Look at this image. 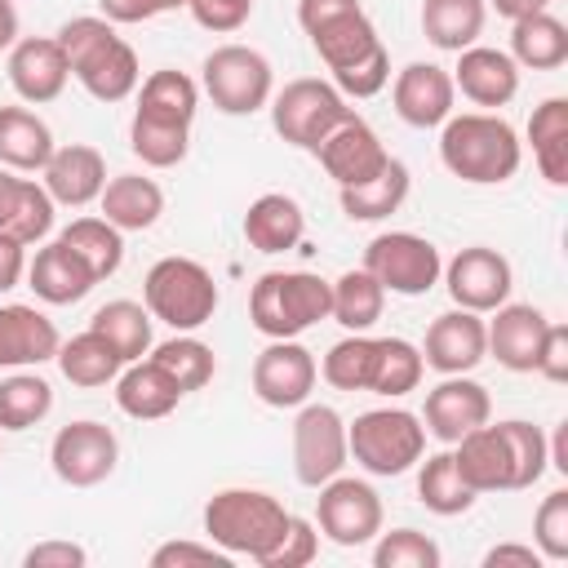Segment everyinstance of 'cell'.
Listing matches in <instances>:
<instances>
[{"instance_id": "20", "label": "cell", "mask_w": 568, "mask_h": 568, "mask_svg": "<svg viewBox=\"0 0 568 568\" xmlns=\"http://www.w3.org/2000/svg\"><path fill=\"white\" fill-rule=\"evenodd\" d=\"M390 98H395V115H399L404 124H413V129H435V124H444V120L453 115L457 89H453V75H448L444 67H435V62H408V67L395 75Z\"/></svg>"}, {"instance_id": "40", "label": "cell", "mask_w": 568, "mask_h": 568, "mask_svg": "<svg viewBox=\"0 0 568 568\" xmlns=\"http://www.w3.org/2000/svg\"><path fill=\"white\" fill-rule=\"evenodd\" d=\"M89 328L102 333V337L115 346V355H120L124 364H129V359H142V355L151 351V311H146L142 302H129V297L106 302V306L93 311Z\"/></svg>"}, {"instance_id": "31", "label": "cell", "mask_w": 568, "mask_h": 568, "mask_svg": "<svg viewBox=\"0 0 568 568\" xmlns=\"http://www.w3.org/2000/svg\"><path fill=\"white\" fill-rule=\"evenodd\" d=\"M337 191H342V213L351 222H382L408 200V164L390 155L382 173H373L359 186H337Z\"/></svg>"}, {"instance_id": "60", "label": "cell", "mask_w": 568, "mask_h": 568, "mask_svg": "<svg viewBox=\"0 0 568 568\" xmlns=\"http://www.w3.org/2000/svg\"><path fill=\"white\" fill-rule=\"evenodd\" d=\"M18 40V9L13 0H0V49H13Z\"/></svg>"}, {"instance_id": "61", "label": "cell", "mask_w": 568, "mask_h": 568, "mask_svg": "<svg viewBox=\"0 0 568 568\" xmlns=\"http://www.w3.org/2000/svg\"><path fill=\"white\" fill-rule=\"evenodd\" d=\"M546 448H550V466L555 470H568V422L546 439Z\"/></svg>"}, {"instance_id": "35", "label": "cell", "mask_w": 568, "mask_h": 568, "mask_svg": "<svg viewBox=\"0 0 568 568\" xmlns=\"http://www.w3.org/2000/svg\"><path fill=\"white\" fill-rule=\"evenodd\" d=\"M528 142L541 178L550 186H568V102L564 98H546L541 106H532Z\"/></svg>"}, {"instance_id": "18", "label": "cell", "mask_w": 568, "mask_h": 568, "mask_svg": "<svg viewBox=\"0 0 568 568\" xmlns=\"http://www.w3.org/2000/svg\"><path fill=\"white\" fill-rule=\"evenodd\" d=\"M488 355V328L475 311H444L430 320L426 342H422V359L426 368L453 377V373H470L479 359Z\"/></svg>"}, {"instance_id": "56", "label": "cell", "mask_w": 568, "mask_h": 568, "mask_svg": "<svg viewBox=\"0 0 568 568\" xmlns=\"http://www.w3.org/2000/svg\"><path fill=\"white\" fill-rule=\"evenodd\" d=\"M537 568L541 564V550L537 546H519V541H501L484 555V568Z\"/></svg>"}, {"instance_id": "33", "label": "cell", "mask_w": 568, "mask_h": 568, "mask_svg": "<svg viewBox=\"0 0 568 568\" xmlns=\"http://www.w3.org/2000/svg\"><path fill=\"white\" fill-rule=\"evenodd\" d=\"M510 58L515 67H532V71H555L568 62V27L559 18L528 13L519 22H510Z\"/></svg>"}, {"instance_id": "58", "label": "cell", "mask_w": 568, "mask_h": 568, "mask_svg": "<svg viewBox=\"0 0 568 568\" xmlns=\"http://www.w3.org/2000/svg\"><path fill=\"white\" fill-rule=\"evenodd\" d=\"M22 186H27V178L0 173V231H9V222L18 213V200H22Z\"/></svg>"}, {"instance_id": "41", "label": "cell", "mask_w": 568, "mask_h": 568, "mask_svg": "<svg viewBox=\"0 0 568 568\" xmlns=\"http://www.w3.org/2000/svg\"><path fill=\"white\" fill-rule=\"evenodd\" d=\"M497 430H501V444H506V466H510V484H506V488H510V493L532 488V484L546 475V466H550V448H546L541 426L510 417V422H497Z\"/></svg>"}, {"instance_id": "47", "label": "cell", "mask_w": 568, "mask_h": 568, "mask_svg": "<svg viewBox=\"0 0 568 568\" xmlns=\"http://www.w3.org/2000/svg\"><path fill=\"white\" fill-rule=\"evenodd\" d=\"M373 564L377 568H439V546L417 528H395L377 537Z\"/></svg>"}, {"instance_id": "16", "label": "cell", "mask_w": 568, "mask_h": 568, "mask_svg": "<svg viewBox=\"0 0 568 568\" xmlns=\"http://www.w3.org/2000/svg\"><path fill=\"white\" fill-rule=\"evenodd\" d=\"M315 155H320L324 173H328L337 186H359V182H368L373 173H382V164L390 160V151L382 146L377 129H373L364 115H355V111H351L342 124H333V129L324 133V142L315 146Z\"/></svg>"}, {"instance_id": "43", "label": "cell", "mask_w": 568, "mask_h": 568, "mask_svg": "<svg viewBox=\"0 0 568 568\" xmlns=\"http://www.w3.org/2000/svg\"><path fill=\"white\" fill-rule=\"evenodd\" d=\"M320 373L337 390H368L373 386V373H377V337L351 333V337L333 342L328 355H324V364H320Z\"/></svg>"}, {"instance_id": "55", "label": "cell", "mask_w": 568, "mask_h": 568, "mask_svg": "<svg viewBox=\"0 0 568 568\" xmlns=\"http://www.w3.org/2000/svg\"><path fill=\"white\" fill-rule=\"evenodd\" d=\"M22 275H27V244H18L13 235L0 231V293L18 288Z\"/></svg>"}, {"instance_id": "17", "label": "cell", "mask_w": 568, "mask_h": 568, "mask_svg": "<svg viewBox=\"0 0 568 568\" xmlns=\"http://www.w3.org/2000/svg\"><path fill=\"white\" fill-rule=\"evenodd\" d=\"M493 417V399L479 382H470L466 373L444 377L435 390H426V408H422V426L426 435H435L439 444H457L466 430L484 426Z\"/></svg>"}, {"instance_id": "32", "label": "cell", "mask_w": 568, "mask_h": 568, "mask_svg": "<svg viewBox=\"0 0 568 568\" xmlns=\"http://www.w3.org/2000/svg\"><path fill=\"white\" fill-rule=\"evenodd\" d=\"M484 18H488L484 0H422V31L444 53L470 49L484 31Z\"/></svg>"}, {"instance_id": "28", "label": "cell", "mask_w": 568, "mask_h": 568, "mask_svg": "<svg viewBox=\"0 0 568 568\" xmlns=\"http://www.w3.org/2000/svg\"><path fill=\"white\" fill-rule=\"evenodd\" d=\"M102 204V217L115 226V231H146L160 222L164 213V191L155 178H142V173H120L102 186L98 195Z\"/></svg>"}, {"instance_id": "51", "label": "cell", "mask_w": 568, "mask_h": 568, "mask_svg": "<svg viewBox=\"0 0 568 568\" xmlns=\"http://www.w3.org/2000/svg\"><path fill=\"white\" fill-rule=\"evenodd\" d=\"M186 564H213V568H226L231 555L213 541H164L155 546L151 555V568H186Z\"/></svg>"}, {"instance_id": "21", "label": "cell", "mask_w": 568, "mask_h": 568, "mask_svg": "<svg viewBox=\"0 0 568 568\" xmlns=\"http://www.w3.org/2000/svg\"><path fill=\"white\" fill-rule=\"evenodd\" d=\"M484 328H488V355H493L501 368H510V373H532L550 320H546L537 306H528V302H501L497 315H493V324H484Z\"/></svg>"}, {"instance_id": "15", "label": "cell", "mask_w": 568, "mask_h": 568, "mask_svg": "<svg viewBox=\"0 0 568 568\" xmlns=\"http://www.w3.org/2000/svg\"><path fill=\"white\" fill-rule=\"evenodd\" d=\"M439 275H444V284H448V297H453L462 311H475V315L497 311V306L510 297V284H515L510 262H506L497 248H488V244L462 248Z\"/></svg>"}, {"instance_id": "4", "label": "cell", "mask_w": 568, "mask_h": 568, "mask_svg": "<svg viewBox=\"0 0 568 568\" xmlns=\"http://www.w3.org/2000/svg\"><path fill=\"white\" fill-rule=\"evenodd\" d=\"M284 528L288 510L262 488H222L204 501V532L226 555H248L262 564L284 537Z\"/></svg>"}, {"instance_id": "10", "label": "cell", "mask_w": 568, "mask_h": 568, "mask_svg": "<svg viewBox=\"0 0 568 568\" xmlns=\"http://www.w3.org/2000/svg\"><path fill=\"white\" fill-rule=\"evenodd\" d=\"M364 271L386 288V293H399V297H422L439 284V248L426 240V235H413V231H386L377 235L368 248H364Z\"/></svg>"}, {"instance_id": "39", "label": "cell", "mask_w": 568, "mask_h": 568, "mask_svg": "<svg viewBox=\"0 0 568 568\" xmlns=\"http://www.w3.org/2000/svg\"><path fill=\"white\" fill-rule=\"evenodd\" d=\"M382 306H386V288H382L364 266L333 280V306H328V315H333L346 333H368V328L382 320Z\"/></svg>"}, {"instance_id": "49", "label": "cell", "mask_w": 568, "mask_h": 568, "mask_svg": "<svg viewBox=\"0 0 568 568\" xmlns=\"http://www.w3.org/2000/svg\"><path fill=\"white\" fill-rule=\"evenodd\" d=\"M49 231H53V195L40 182L27 178L22 200H18V213H13V222H9L4 235H13L18 244H40Z\"/></svg>"}, {"instance_id": "8", "label": "cell", "mask_w": 568, "mask_h": 568, "mask_svg": "<svg viewBox=\"0 0 568 568\" xmlns=\"http://www.w3.org/2000/svg\"><path fill=\"white\" fill-rule=\"evenodd\" d=\"M266 106H271L275 133H280L288 146H302V151H315V146L324 142V133L351 115V106H346V98L337 93V84L315 80V75L288 80L280 93H271Z\"/></svg>"}, {"instance_id": "23", "label": "cell", "mask_w": 568, "mask_h": 568, "mask_svg": "<svg viewBox=\"0 0 568 568\" xmlns=\"http://www.w3.org/2000/svg\"><path fill=\"white\" fill-rule=\"evenodd\" d=\"M40 173H44V191L53 195V204H67V209L93 204L106 186V160L98 146H84V142L53 146V155Z\"/></svg>"}, {"instance_id": "53", "label": "cell", "mask_w": 568, "mask_h": 568, "mask_svg": "<svg viewBox=\"0 0 568 568\" xmlns=\"http://www.w3.org/2000/svg\"><path fill=\"white\" fill-rule=\"evenodd\" d=\"M546 382H568V328L564 324H550L546 328V342L537 351V368Z\"/></svg>"}, {"instance_id": "38", "label": "cell", "mask_w": 568, "mask_h": 568, "mask_svg": "<svg viewBox=\"0 0 568 568\" xmlns=\"http://www.w3.org/2000/svg\"><path fill=\"white\" fill-rule=\"evenodd\" d=\"M417 497H422V506L430 515L453 519V515H466L479 493L462 479V470L453 462V448H448V453H435V457L422 462V470H417Z\"/></svg>"}, {"instance_id": "48", "label": "cell", "mask_w": 568, "mask_h": 568, "mask_svg": "<svg viewBox=\"0 0 568 568\" xmlns=\"http://www.w3.org/2000/svg\"><path fill=\"white\" fill-rule=\"evenodd\" d=\"M532 541H537L541 559H550V564L568 559V488L546 493V501L532 515Z\"/></svg>"}, {"instance_id": "24", "label": "cell", "mask_w": 568, "mask_h": 568, "mask_svg": "<svg viewBox=\"0 0 568 568\" xmlns=\"http://www.w3.org/2000/svg\"><path fill=\"white\" fill-rule=\"evenodd\" d=\"M58 346H62V337L49 315H40L36 306H22V302L0 306V368H36V364L53 359Z\"/></svg>"}, {"instance_id": "42", "label": "cell", "mask_w": 568, "mask_h": 568, "mask_svg": "<svg viewBox=\"0 0 568 568\" xmlns=\"http://www.w3.org/2000/svg\"><path fill=\"white\" fill-rule=\"evenodd\" d=\"M422 373H426L422 346H413L408 337H377V373H373V386H368L373 395L399 399V395L422 386Z\"/></svg>"}, {"instance_id": "6", "label": "cell", "mask_w": 568, "mask_h": 568, "mask_svg": "<svg viewBox=\"0 0 568 568\" xmlns=\"http://www.w3.org/2000/svg\"><path fill=\"white\" fill-rule=\"evenodd\" d=\"M142 302H146L151 320L169 324L173 333H191L213 320L217 280L195 257H160L142 280Z\"/></svg>"}, {"instance_id": "14", "label": "cell", "mask_w": 568, "mask_h": 568, "mask_svg": "<svg viewBox=\"0 0 568 568\" xmlns=\"http://www.w3.org/2000/svg\"><path fill=\"white\" fill-rule=\"evenodd\" d=\"M320 364L293 337H271V346L253 359V395L271 408H302L315 390Z\"/></svg>"}, {"instance_id": "46", "label": "cell", "mask_w": 568, "mask_h": 568, "mask_svg": "<svg viewBox=\"0 0 568 568\" xmlns=\"http://www.w3.org/2000/svg\"><path fill=\"white\" fill-rule=\"evenodd\" d=\"M129 146H133V155H138L142 164H151V169H173V164H182L186 151H191V129H186V124H160V120L133 115V124H129Z\"/></svg>"}, {"instance_id": "29", "label": "cell", "mask_w": 568, "mask_h": 568, "mask_svg": "<svg viewBox=\"0 0 568 568\" xmlns=\"http://www.w3.org/2000/svg\"><path fill=\"white\" fill-rule=\"evenodd\" d=\"M453 462L462 470V479L475 488V493H497L510 484V466H506V444H501V430L497 426H475L466 430L457 444H453Z\"/></svg>"}, {"instance_id": "19", "label": "cell", "mask_w": 568, "mask_h": 568, "mask_svg": "<svg viewBox=\"0 0 568 568\" xmlns=\"http://www.w3.org/2000/svg\"><path fill=\"white\" fill-rule=\"evenodd\" d=\"M71 80V62L53 36H27L9 49V84L22 102H53Z\"/></svg>"}, {"instance_id": "26", "label": "cell", "mask_w": 568, "mask_h": 568, "mask_svg": "<svg viewBox=\"0 0 568 568\" xmlns=\"http://www.w3.org/2000/svg\"><path fill=\"white\" fill-rule=\"evenodd\" d=\"M27 280H31V288H36V297L49 302V306H71V302H80V297L98 284L93 271H89L62 240L36 248V257H31V266H27Z\"/></svg>"}, {"instance_id": "5", "label": "cell", "mask_w": 568, "mask_h": 568, "mask_svg": "<svg viewBox=\"0 0 568 568\" xmlns=\"http://www.w3.org/2000/svg\"><path fill=\"white\" fill-rule=\"evenodd\" d=\"M333 284L311 271H266L248 293V320L262 337H297L328 320Z\"/></svg>"}, {"instance_id": "30", "label": "cell", "mask_w": 568, "mask_h": 568, "mask_svg": "<svg viewBox=\"0 0 568 568\" xmlns=\"http://www.w3.org/2000/svg\"><path fill=\"white\" fill-rule=\"evenodd\" d=\"M49 155H53L49 124L27 106H0V164L18 173H36L49 164Z\"/></svg>"}, {"instance_id": "12", "label": "cell", "mask_w": 568, "mask_h": 568, "mask_svg": "<svg viewBox=\"0 0 568 568\" xmlns=\"http://www.w3.org/2000/svg\"><path fill=\"white\" fill-rule=\"evenodd\" d=\"M315 519L333 546H364L382 532V497L364 479L333 475L328 484H320Z\"/></svg>"}, {"instance_id": "1", "label": "cell", "mask_w": 568, "mask_h": 568, "mask_svg": "<svg viewBox=\"0 0 568 568\" xmlns=\"http://www.w3.org/2000/svg\"><path fill=\"white\" fill-rule=\"evenodd\" d=\"M297 22L342 98H373L390 80V53L359 0H297Z\"/></svg>"}, {"instance_id": "9", "label": "cell", "mask_w": 568, "mask_h": 568, "mask_svg": "<svg viewBox=\"0 0 568 568\" xmlns=\"http://www.w3.org/2000/svg\"><path fill=\"white\" fill-rule=\"evenodd\" d=\"M204 93L226 115H253L271 102V62L248 44H217L204 58Z\"/></svg>"}, {"instance_id": "52", "label": "cell", "mask_w": 568, "mask_h": 568, "mask_svg": "<svg viewBox=\"0 0 568 568\" xmlns=\"http://www.w3.org/2000/svg\"><path fill=\"white\" fill-rule=\"evenodd\" d=\"M186 9L204 31H240L253 13V0H191Z\"/></svg>"}, {"instance_id": "50", "label": "cell", "mask_w": 568, "mask_h": 568, "mask_svg": "<svg viewBox=\"0 0 568 568\" xmlns=\"http://www.w3.org/2000/svg\"><path fill=\"white\" fill-rule=\"evenodd\" d=\"M315 555H320V532H315V524L288 515V528H284V537L275 541V550L262 559V568H302V564H311Z\"/></svg>"}, {"instance_id": "54", "label": "cell", "mask_w": 568, "mask_h": 568, "mask_svg": "<svg viewBox=\"0 0 568 568\" xmlns=\"http://www.w3.org/2000/svg\"><path fill=\"white\" fill-rule=\"evenodd\" d=\"M89 555H84V546H75V541H36L27 555H22V564L27 568H80Z\"/></svg>"}, {"instance_id": "11", "label": "cell", "mask_w": 568, "mask_h": 568, "mask_svg": "<svg viewBox=\"0 0 568 568\" xmlns=\"http://www.w3.org/2000/svg\"><path fill=\"white\" fill-rule=\"evenodd\" d=\"M346 457H351V444H346L342 413L306 399L297 422H293V475H297V484H306V488L328 484L333 475H342Z\"/></svg>"}, {"instance_id": "25", "label": "cell", "mask_w": 568, "mask_h": 568, "mask_svg": "<svg viewBox=\"0 0 568 568\" xmlns=\"http://www.w3.org/2000/svg\"><path fill=\"white\" fill-rule=\"evenodd\" d=\"M115 404L138 422H155L182 404V386L155 359H129V368H120L115 377Z\"/></svg>"}, {"instance_id": "36", "label": "cell", "mask_w": 568, "mask_h": 568, "mask_svg": "<svg viewBox=\"0 0 568 568\" xmlns=\"http://www.w3.org/2000/svg\"><path fill=\"white\" fill-rule=\"evenodd\" d=\"M53 359H58V368H62V377L71 386H106L124 368V359L115 355V346L102 333H93V328H84L71 342H62Z\"/></svg>"}, {"instance_id": "62", "label": "cell", "mask_w": 568, "mask_h": 568, "mask_svg": "<svg viewBox=\"0 0 568 568\" xmlns=\"http://www.w3.org/2000/svg\"><path fill=\"white\" fill-rule=\"evenodd\" d=\"M191 0H160V9H186Z\"/></svg>"}, {"instance_id": "22", "label": "cell", "mask_w": 568, "mask_h": 568, "mask_svg": "<svg viewBox=\"0 0 568 568\" xmlns=\"http://www.w3.org/2000/svg\"><path fill=\"white\" fill-rule=\"evenodd\" d=\"M448 75L453 89H462V98H470L475 106H506L519 93V67L506 49L470 44L457 53V67Z\"/></svg>"}, {"instance_id": "37", "label": "cell", "mask_w": 568, "mask_h": 568, "mask_svg": "<svg viewBox=\"0 0 568 568\" xmlns=\"http://www.w3.org/2000/svg\"><path fill=\"white\" fill-rule=\"evenodd\" d=\"M58 240L93 271L98 284H102L106 275H115L120 262H124V231H115L106 217H75L71 226H62Z\"/></svg>"}, {"instance_id": "63", "label": "cell", "mask_w": 568, "mask_h": 568, "mask_svg": "<svg viewBox=\"0 0 568 568\" xmlns=\"http://www.w3.org/2000/svg\"><path fill=\"white\" fill-rule=\"evenodd\" d=\"M546 4H559V0H546Z\"/></svg>"}, {"instance_id": "34", "label": "cell", "mask_w": 568, "mask_h": 568, "mask_svg": "<svg viewBox=\"0 0 568 568\" xmlns=\"http://www.w3.org/2000/svg\"><path fill=\"white\" fill-rule=\"evenodd\" d=\"M195 106H200L195 80H191L186 71L164 67V71H151V75L142 80V93H138V111H133V115L160 120V124H186V129H191Z\"/></svg>"}, {"instance_id": "7", "label": "cell", "mask_w": 568, "mask_h": 568, "mask_svg": "<svg viewBox=\"0 0 568 568\" xmlns=\"http://www.w3.org/2000/svg\"><path fill=\"white\" fill-rule=\"evenodd\" d=\"M346 444L368 475H404L426 453V426L408 408H368L346 426Z\"/></svg>"}, {"instance_id": "13", "label": "cell", "mask_w": 568, "mask_h": 568, "mask_svg": "<svg viewBox=\"0 0 568 568\" xmlns=\"http://www.w3.org/2000/svg\"><path fill=\"white\" fill-rule=\"evenodd\" d=\"M49 462H53V475H58L62 484H71V488H93V484H102V479L115 470V462H120V439H115L111 426L80 417V422H67V426L53 435Z\"/></svg>"}, {"instance_id": "3", "label": "cell", "mask_w": 568, "mask_h": 568, "mask_svg": "<svg viewBox=\"0 0 568 568\" xmlns=\"http://www.w3.org/2000/svg\"><path fill=\"white\" fill-rule=\"evenodd\" d=\"M519 155L524 151H519L515 129L493 111H462L444 120L439 160L462 182H475V186L510 182L519 169Z\"/></svg>"}, {"instance_id": "2", "label": "cell", "mask_w": 568, "mask_h": 568, "mask_svg": "<svg viewBox=\"0 0 568 568\" xmlns=\"http://www.w3.org/2000/svg\"><path fill=\"white\" fill-rule=\"evenodd\" d=\"M71 62V75L84 84L89 98L98 102H124L138 80H142V67H138V53L129 40L115 36V22L106 18H71L58 27L53 36Z\"/></svg>"}, {"instance_id": "27", "label": "cell", "mask_w": 568, "mask_h": 568, "mask_svg": "<svg viewBox=\"0 0 568 568\" xmlns=\"http://www.w3.org/2000/svg\"><path fill=\"white\" fill-rule=\"evenodd\" d=\"M306 231V213L293 195L284 191H266L248 204L244 213V240L257 248V253H288Z\"/></svg>"}, {"instance_id": "44", "label": "cell", "mask_w": 568, "mask_h": 568, "mask_svg": "<svg viewBox=\"0 0 568 568\" xmlns=\"http://www.w3.org/2000/svg\"><path fill=\"white\" fill-rule=\"evenodd\" d=\"M151 359L182 386V395H191V390H200V386H209L213 382V368H217V359H213V346H204L200 337H191V333H178V337H169V342H160L155 351H151Z\"/></svg>"}, {"instance_id": "45", "label": "cell", "mask_w": 568, "mask_h": 568, "mask_svg": "<svg viewBox=\"0 0 568 568\" xmlns=\"http://www.w3.org/2000/svg\"><path fill=\"white\" fill-rule=\"evenodd\" d=\"M53 408V386L36 373H13L0 382V430H27Z\"/></svg>"}, {"instance_id": "57", "label": "cell", "mask_w": 568, "mask_h": 568, "mask_svg": "<svg viewBox=\"0 0 568 568\" xmlns=\"http://www.w3.org/2000/svg\"><path fill=\"white\" fill-rule=\"evenodd\" d=\"M98 4H102V18H106V22H124V27L164 13L160 0H98Z\"/></svg>"}, {"instance_id": "59", "label": "cell", "mask_w": 568, "mask_h": 568, "mask_svg": "<svg viewBox=\"0 0 568 568\" xmlns=\"http://www.w3.org/2000/svg\"><path fill=\"white\" fill-rule=\"evenodd\" d=\"M493 9H497L501 18H510V22H519V18H528V13H541L546 0H493Z\"/></svg>"}]
</instances>
